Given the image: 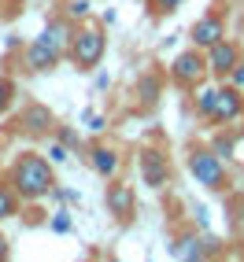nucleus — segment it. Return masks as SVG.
<instances>
[{
	"label": "nucleus",
	"instance_id": "nucleus-1",
	"mask_svg": "<svg viewBox=\"0 0 244 262\" xmlns=\"http://www.w3.org/2000/svg\"><path fill=\"white\" fill-rule=\"evenodd\" d=\"M8 181L26 203H37V200H45V196L56 192V170H52V163L45 159V155L23 151L19 159L8 166Z\"/></svg>",
	"mask_w": 244,
	"mask_h": 262
},
{
	"label": "nucleus",
	"instance_id": "nucleus-2",
	"mask_svg": "<svg viewBox=\"0 0 244 262\" xmlns=\"http://www.w3.org/2000/svg\"><path fill=\"white\" fill-rule=\"evenodd\" d=\"M71 26H67V19H59V23H52L41 37H33L30 45H26V71L30 74H48V71H56L59 67V59L67 56V45H71Z\"/></svg>",
	"mask_w": 244,
	"mask_h": 262
},
{
	"label": "nucleus",
	"instance_id": "nucleus-3",
	"mask_svg": "<svg viewBox=\"0 0 244 262\" xmlns=\"http://www.w3.org/2000/svg\"><path fill=\"white\" fill-rule=\"evenodd\" d=\"M104 52H108V37H104L100 26H74L71 45H67V59H71L78 71H96Z\"/></svg>",
	"mask_w": 244,
	"mask_h": 262
},
{
	"label": "nucleus",
	"instance_id": "nucleus-4",
	"mask_svg": "<svg viewBox=\"0 0 244 262\" xmlns=\"http://www.w3.org/2000/svg\"><path fill=\"white\" fill-rule=\"evenodd\" d=\"M189 173L211 192H230V170H226V159L207 144V148H193L189 151Z\"/></svg>",
	"mask_w": 244,
	"mask_h": 262
},
{
	"label": "nucleus",
	"instance_id": "nucleus-5",
	"mask_svg": "<svg viewBox=\"0 0 244 262\" xmlns=\"http://www.w3.org/2000/svg\"><path fill=\"white\" fill-rule=\"evenodd\" d=\"M207 74H211V71H207V52L196 48V45L185 48V52H178L174 63H170V78H174L178 89H200Z\"/></svg>",
	"mask_w": 244,
	"mask_h": 262
},
{
	"label": "nucleus",
	"instance_id": "nucleus-6",
	"mask_svg": "<svg viewBox=\"0 0 244 262\" xmlns=\"http://www.w3.org/2000/svg\"><path fill=\"white\" fill-rule=\"evenodd\" d=\"M240 63H244V48H240V41L230 37V33H226L218 45L207 48V71H211V78H218V81H230V74Z\"/></svg>",
	"mask_w": 244,
	"mask_h": 262
},
{
	"label": "nucleus",
	"instance_id": "nucleus-7",
	"mask_svg": "<svg viewBox=\"0 0 244 262\" xmlns=\"http://www.w3.org/2000/svg\"><path fill=\"white\" fill-rule=\"evenodd\" d=\"M137 166H141V178H145V188L152 192H163L170 185V159L163 148H152L145 144L141 151H137Z\"/></svg>",
	"mask_w": 244,
	"mask_h": 262
},
{
	"label": "nucleus",
	"instance_id": "nucleus-8",
	"mask_svg": "<svg viewBox=\"0 0 244 262\" xmlns=\"http://www.w3.org/2000/svg\"><path fill=\"white\" fill-rule=\"evenodd\" d=\"M226 37V15H222V8H207L200 19L193 23V30H189V41H193L196 48H211V45H218Z\"/></svg>",
	"mask_w": 244,
	"mask_h": 262
},
{
	"label": "nucleus",
	"instance_id": "nucleus-9",
	"mask_svg": "<svg viewBox=\"0 0 244 262\" xmlns=\"http://www.w3.org/2000/svg\"><path fill=\"white\" fill-rule=\"evenodd\" d=\"M108 211H111V218L118 222V225H133V218H137V196H133V188L126 185V181H115L111 178V185H108Z\"/></svg>",
	"mask_w": 244,
	"mask_h": 262
},
{
	"label": "nucleus",
	"instance_id": "nucleus-10",
	"mask_svg": "<svg viewBox=\"0 0 244 262\" xmlns=\"http://www.w3.org/2000/svg\"><path fill=\"white\" fill-rule=\"evenodd\" d=\"M237 118H244V93H240V85L222 81L218 85V103H215L211 126H230V122H237Z\"/></svg>",
	"mask_w": 244,
	"mask_h": 262
},
{
	"label": "nucleus",
	"instance_id": "nucleus-11",
	"mask_svg": "<svg viewBox=\"0 0 244 262\" xmlns=\"http://www.w3.org/2000/svg\"><path fill=\"white\" fill-rule=\"evenodd\" d=\"M85 163H89L93 173H100L104 181H111V178H118V170H122V155L111 144H89V148H85Z\"/></svg>",
	"mask_w": 244,
	"mask_h": 262
},
{
	"label": "nucleus",
	"instance_id": "nucleus-12",
	"mask_svg": "<svg viewBox=\"0 0 244 262\" xmlns=\"http://www.w3.org/2000/svg\"><path fill=\"white\" fill-rule=\"evenodd\" d=\"M15 126L23 133H30V137H48V133H56V118H52V111L45 103H26V111L19 115Z\"/></svg>",
	"mask_w": 244,
	"mask_h": 262
},
{
	"label": "nucleus",
	"instance_id": "nucleus-13",
	"mask_svg": "<svg viewBox=\"0 0 244 262\" xmlns=\"http://www.w3.org/2000/svg\"><path fill=\"white\" fill-rule=\"evenodd\" d=\"M170 255L174 258H204L207 248H204V236L200 233H181L170 240Z\"/></svg>",
	"mask_w": 244,
	"mask_h": 262
},
{
	"label": "nucleus",
	"instance_id": "nucleus-14",
	"mask_svg": "<svg viewBox=\"0 0 244 262\" xmlns=\"http://www.w3.org/2000/svg\"><path fill=\"white\" fill-rule=\"evenodd\" d=\"M19 203H23V196L11 188V181L0 185V222H8V218L19 214Z\"/></svg>",
	"mask_w": 244,
	"mask_h": 262
},
{
	"label": "nucleus",
	"instance_id": "nucleus-15",
	"mask_svg": "<svg viewBox=\"0 0 244 262\" xmlns=\"http://www.w3.org/2000/svg\"><path fill=\"white\" fill-rule=\"evenodd\" d=\"M215 103H218V89H200L196 93V115L211 122L215 118Z\"/></svg>",
	"mask_w": 244,
	"mask_h": 262
},
{
	"label": "nucleus",
	"instance_id": "nucleus-16",
	"mask_svg": "<svg viewBox=\"0 0 244 262\" xmlns=\"http://www.w3.org/2000/svg\"><path fill=\"white\" fill-rule=\"evenodd\" d=\"M15 103V81L11 78H0V115Z\"/></svg>",
	"mask_w": 244,
	"mask_h": 262
},
{
	"label": "nucleus",
	"instance_id": "nucleus-17",
	"mask_svg": "<svg viewBox=\"0 0 244 262\" xmlns=\"http://www.w3.org/2000/svg\"><path fill=\"white\" fill-rule=\"evenodd\" d=\"M148 4H152V15H155V19H163V15H174V11L181 8V0H148Z\"/></svg>",
	"mask_w": 244,
	"mask_h": 262
},
{
	"label": "nucleus",
	"instance_id": "nucleus-18",
	"mask_svg": "<svg viewBox=\"0 0 244 262\" xmlns=\"http://www.w3.org/2000/svg\"><path fill=\"white\" fill-rule=\"evenodd\" d=\"M211 148H215V151L222 155V159H226V155H230V151L237 148V141H233V133H226V137H218V141H215Z\"/></svg>",
	"mask_w": 244,
	"mask_h": 262
},
{
	"label": "nucleus",
	"instance_id": "nucleus-19",
	"mask_svg": "<svg viewBox=\"0 0 244 262\" xmlns=\"http://www.w3.org/2000/svg\"><path fill=\"white\" fill-rule=\"evenodd\" d=\"M141 93H148L145 96V103H155V78L148 74V78H141Z\"/></svg>",
	"mask_w": 244,
	"mask_h": 262
},
{
	"label": "nucleus",
	"instance_id": "nucleus-20",
	"mask_svg": "<svg viewBox=\"0 0 244 262\" xmlns=\"http://www.w3.org/2000/svg\"><path fill=\"white\" fill-rule=\"evenodd\" d=\"M89 0H74V4H71V15H89Z\"/></svg>",
	"mask_w": 244,
	"mask_h": 262
},
{
	"label": "nucleus",
	"instance_id": "nucleus-21",
	"mask_svg": "<svg viewBox=\"0 0 244 262\" xmlns=\"http://www.w3.org/2000/svg\"><path fill=\"white\" fill-rule=\"evenodd\" d=\"M48 155H52L56 163H63V159H67V148H63V144H52V148H48Z\"/></svg>",
	"mask_w": 244,
	"mask_h": 262
},
{
	"label": "nucleus",
	"instance_id": "nucleus-22",
	"mask_svg": "<svg viewBox=\"0 0 244 262\" xmlns=\"http://www.w3.org/2000/svg\"><path fill=\"white\" fill-rule=\"evenodd\" d=\"M4 258H11V244H8L4 233H0V262H4Z\"/></svg>",
	"mask_w": 244,
	"mask_h": 262
},
{
	"label": "nucleus",
	"instance_id": "nucleus-23",
	"mask_svg": "<svg viewBox=\"0 0 244 262\" xmlns=\"http://www.w3.org/2000/svg\"><path fill=\"white\" fill-rule=\"evenodd\" d=\"M52 229H56V233H67V229H71V222H67V218H52Z\"/></svg>",
	"mask_w": 244,
	"mask_h": 262
},
{
	"label": "nucleus",
	"instance_id": "nucleus-24",
	"mask_svg": "<svg viewBox=\"0 0 244 262\" xmlns=\"http://www.w3.org/2000/svg\"><path fill=\"white\" fill-rule=\"evenodd\" d=\"M230 81H233V85H244V63L237 67V71H233V74H230Z\"/></svg>",
	"mask_w": 244,
	"mask_h": 262
}]
</instances>
